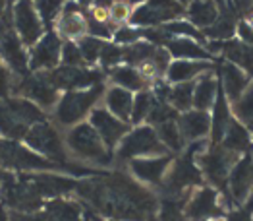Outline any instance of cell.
Segmentation results:
<instances>
[{"mask_svg": "<svg viewBox=\"0 0 253 221\" xmlns=\"http://www.w3.org/2000/svg\"><path fill=\"white\" fill-rule=\"evenodd\" d=\"M78 192L95 210L118 221H147L157 210V198L124 173L78 182Z\"/></svg>", "mask_w": 253, "mask_h": 221, "instance_id": "1", "label": "cell"}, {"mask_svg": "<svg viewBox=\"0 0 253 221\" xmlns=\"http://www.w3.org/2000/svg\"><path fill=\"white\" fill-rule=\"evenodd\" d=\"M25 142L29 148H33L37 154L44 155L48 161H54L58 165H62L66 171L76 173V175H89L93 173L91 169L85 167H78L74 163H68L66 159V150H64V142L60 138V134L56 132L54 126H50L48 122H37L29 128V132L25 134Z\"/></svg>", "mask_w": 253, "mask_h": 221, "instance_id": "2", "label": "cell"}, {"mask_svg": "<svg viewBox=\"0 0 253 221\" xmlns=\"http://www.w3.org/2000/svg\"><path fill=\"white\" fill-rule=\"evenodd\" d=\"M41 120V109L27 99L0 101V134H4L6 138H25L29 128Z\"/></svg>", "mask_w": 253, "mask_h": 221, "instance_id": "3", "label": "cell"}, {"mask_svg": "<svg viewBox=\"0 0 253 221\" xmlns=\"http://www.w3.org/2000/svg\"><path fill=\"white\" fill-rule=\"evenodd\" d=\"M66 146L70 152L78 155L80 159L97 163V165H110L112 163V154L108 152L105 142L91 124H76L68 136H66Z\"/></svg>", "mask_w": 253, "mask_h": 221, "instance_id": "4", "label": "cell"}, {"mask_svg": "<svg viewBox=\"0 0 253 221\" xmlns=\"http://www.w3.org/2000/svg\"><path fill=\"white\" fill-rule=\"evenodd\" d=\"M203 148H205L203 140L193 142L190 150H186V154L174 161L172 171L165 180V190L169 196H186L188 188L195 186V184H201V173L195 165V155L201 154Z\"/></svg>", "mask_w": 253, "mask_h": 221, "instance_id": "5", "label": "cell"}, {"mask_svg": "<svg viewBox=\"0 0 253 221\" xmlns=\"http://www.w3.org/2000/svg\"><path fill=\"white\" fill-rule=\"evenodd\" d=\"M103 84L93 86L89 89H78V91H66L62 99L58 101V107L54 110L56 122L62 126H74L78 124L89 110L93 109V105L99 101V97L103 95Z\"/></svg>", "mask_w": 253, "mask_h": 221, "instance_id": "6", "label": "cell"}, {"mask_svg": "<svg viewBox=\"0 0 253 221\" xmlns=\"http://www.w3.org/2000/svg\"><path fill=\"white\" fill-rule=\"evenodd\" d=\"M0 165L18 169V171H56L64 169L62 165L48 161L46 157L29 152L27 148H21L16 142L0 140ZM66 171V169H64Z\"/></svg>", "mask_w": 253, "mask_h": 221, "instance_id": "7", "label": "cell"}, {"mask_svg": "<svg viewBox=\"0 0 253 221\" xmlns=\"http://www.w3.org/2000/svg\"><path fill=\"white\" fill-rule=\"evenodd\" d=\"M184 14V6L176 0H145L141 6L133 10L129 22L135 27H155L165 25L167 22H174Z\"/></svg>", "mask_w": 253, "mask_h": 221, "instance_id": "8", "label": "cell"}, {"mask_svg": "<svg viewBox=\"0 0 253 221\" xmlns=\"http://www.w3.org/2000/svg\"><path fill=\"white\" fill-rule=\"evenodd\" d=\"M0 198L4 204H8L10 208H14L16 212L21 214H31L41 206L39 194L33 190V186L29 184V180L25 177L14 178L4 177L0 182Z\"/></svg>", "mask_w": 253, "mask_h": 221, "instance_id": "9", "label": "cell"}, {"mask_svg": "<svg viewBox=\"0 0 253 221\" xmlns=\"http://www.w3.org/2000/svg\"><path fill=\"white\" fill-rule=\"evenodd\" d=\"M167 148L163 146V142L159 140L157 132L151 126H141L135 128L133 132L126 134V138L120 144L118 150V159L126 161V159H137L141 155H165Z\"/></svg>", "mask_w": 253, "mask_h": 221, "instance_id": "10", "label": "cell"}, {"mask_svg": "<svg viewBox=\"0 0 253 221\" xmlns=\"http://www.w3.org/2000/svg\"><path fill=\"white\" fill-rule=\"evenodd\" d=\"M236 161H238V154L228 152L220 144L212 146L207 154L199 155V163H201L205 177L209 178L214 186H218L222 190H226L228 177H230V171L236 165Z\"/></svg>", "mask_w": 253, "mask_h": 221, "instance_id": "11", "label": "cell"}, {"mask_svg": "<svg viewBox=\"0 0 253 221\" xmlns=\"http://www.w3.org/2000/svg\"><path fill=\"white\" fill-rule=\"evenodd\" d=\"M14 27L21 39V43L33 47L41 39L44 31V23L31 0H18L14 6Z\"/></svg>", "mask_w": 253, "mask_h": 221, "instance_id": "12", "label": "cell"}, {"mask_svg": "<svg viewBox=\"0 0 253 221\" xmlns=\"http://www.w3.org/2000/svg\"><path fill=\"white\" fill-rule=\"evenodd\" d=\"M46 78L56 89L66 91H78V89H89L99 86L103 80V74L99 70H87V68L76 66H60L46 72Z\"/></svg>", "mask_w": 253, "mask_h": 221, "instance_id": "13", "label": "cell"}, {"mask_svg": "<svg viewBox=\"0 0 253 221\" xmlns=\"http://www.w3.org/2000/svg\"><path fill=\"white\" fill-rule=\"evenodd\" d=\"M89 33V18L82 4L66 0L60 16L56 18V35L66 41H80Z\"/></svg>", "mask_w": 253, "mask_h": 221, "instance_id": "14", "label": "cell"}, {"mask_svg": "<svg viewBox=\"0 0 253 221\" xmlns=\"http://www.w3.org/2000/svg\"><path fill=\"white\" fill-rule=\"evenodd\" d=\"M62 60V41L56 31H46L37 43L31 47L29 66L35 72H50Z\"/></svg>", "mask_w": 253, "mask_h": 221, "instance_id": "15", "label": "cell"}, {"mask_svg": "<svg viewBox=\"0 0 253 221\" xmlns=\"http://www.w3.org/2000/svg\"><path fill=\"white\" fill-rule=\"evenodd\" d=\"M0 56L16 74L27 72L29 56L25 55V49H23V43L18 37V33L10 25L0 27Z\"/></svg>", "mask_w": 253, "mask_h": 221, "instance_id": "16", "label": "cell"}, {"mask_svg": "<svg viewBox=\"0 0 253 221\" xmlns=\"http://www.w3.org/2000/svg\"><path fill=\"white\" fill-rule=\"evenodd\" d=\"M91 126L101 136L106 148H114L118 142H122L126 138L127 130H129L127 122L116 118L106 109H95L91 112Z\"/></svg>", "mask_w": 253, "mask_h": 221, "instance_id": "17", "label": "cell"}, {"mask_svg": "<svg viewBox=\"0 0 253 221\" xmlns=\"http://www.w3.org/2000/svg\"><path fill=\"white\" fill-rule=\"evenodd\" d=\"M228 188H230V194L232 198L242 204L244 200L250 196L253 188V154H246L242 159L236 161V165L230 171V177H228Z\"/></svg>", "mask_w": 253, "mask_h": 221, "instance_id": "18", "label": "cell"}, {"mask_svg": "<svg viewBox=\"0 0 253 221\" xmlns=\"http://www.w3.org/2000/svg\"><path fill=\"white\" fill-rule=\"evenodd\" d=\"M20 91L44 109L52 107L58 99V89L50 84V80L46 78V72H35V76L25 78L20 84Z\"/></svg>", "mask_w": 253, "mask_h": 221, "instance_id": "19", "label": "cell"}, {"mask_svg": "<svg viewBox=\"0 0 253 221\" xmlns=\"http://www.w3.org/2000/svg\"><path fill=\"white\" fill-rule=\"evenodd\" d=\"M186 220L191 221H201L207 218H214L220 216V208L216 204V190L212 188H201L191 200L186 204Z\"/></svg>", "mask_w": 253, "mask_h": 221, "instance_id": "20", "label": "cell"}, {"mask_svg": "<svg viewBox=\"0 0 253 221\" xmlns=\"http://www.w3.org/2000/svg\"><path fill=\"white\" fill-rule=\"evenodd\" d=\"M23 177L29 180V184L39 194V198H44V196L54 198V196H60V194H66V192L78 188L76 180L58 177V175H23Z\"/></svg>", "mask_w": 253, "mask_h": 221, "instance_id": "21", "label": "cell"}, {"mask_svg": "<svg viewBox=\"0 0 253 221\" xmlns=\"http://www.w3.org/2000/svg\"><path fill=\"white\" fill-rule=\"evenodd\" d=\"M218 70H220V84H222L220 88L224 91L226 99L236 103L250 86V76L242 68H238L236 64L228 62V60L222 62Z\"/></svg>", "mask_w": 253, "mask_h": 221, "instance_id": "22", "label": "cell"}, {"mask_svg": "<svg viewBox=\"0 0 253 221\" xmlns=\"http://www.w3.org/2000/svg\"><path fill=\"white\" fill-rule=\"evenodd\" d=\"M178 128L184 142H199L211 130V118L205 110H188L178 116Z\"/></svg>", "mask_w": 253, "mask_h": 221, "instance_id": "23", "label": "cell"}, {"mask_svg": "<svg viewBox=\"0 0 253 221\" xmlns=\"http://www.w3.org/2000/svg\"><path fill=\"white\" fill-rule=\"evenodd\" d=\"M163 47L178 60H211V53L190 37H169Z\"/></svg>", "mask_w": 253, "mask_h": 221, "instance_id": "24", "label": "cell"}, {"mask_svg": "<svg viewBox=\"0 0 253 221\" xmlns=\"http://www.w3.org/2000/svg\"><path fill=\"white\" fill-rule=\"evenodd\" d=\"M170 165V157L169 155H161V157H149V159H131L129 167H131V173L137 178L151 182V184H159L167 169Z\"/></svg>", "mask_w": 253, "mask_h": 221, "instance_id": "25", "label": "cell"}, {"mask_svg": "<svg viewBox=\"0 0 253 221\" xmlns=\"http://www.w3.org/2000/svg\"><path fill=\"white\" fill-rule=\"evenodd\" d=\"M209 70H212V66L207 60H174L167 70V78L170 84H186Z\"/></svg>", "mask_w": 253, "mask_h": 221, "instance_id": "26", "label": "cell"}, {"mask_svg": "<svg viewBox=\"0 0 253 221\" xmlns=\"http://www.w3.org/2000/svg\"><path fill=\"white\" fill-rule=\"evenodd\" d=\"M188 18L191 25L207 29L220 18V8L214 0H193L188 8Z\"/></svg>", "mask_w": 253, "mask_h": 221, "instance_id": "27", "label": "cell"}, {"mask_svg": "<svg viewBox=\"0 0 253 221\" xmlns=\"http://www.w3.org/2000/svg\"><path fill=\"white\" fill-rule=\"evenodd\" d=\"M232 118H230V110H228V101L222 88H218L216 99H214V114L211 120V132H212V144L218 146L224 138V134L228 130Z\"/></svg>", "mask_w": 253, "mask_h": 221, "instance_id": "28", "label": "cell"}, {"mask_svg": "<svg viewBox=\"0 0 253 221\" xmlns=\"http://www.w3.org/2000/svg\"><path fill=\"white\" fill-rule=\"evenodd\" d=\"M105 101H106V107L108 110L120 118L127 122V118H131V109H133V95L131 91H127L124 88H110L106 89V95H105Z\"/></svg>", "mask_w": 253, "mask_h": 221, "instance_id": "29", "label": "cell"}, {"mask_svg": "<svg viewBox=\"0 0 253 221\" xmlns=\"http://www.w3.org/2000/svg\"><path fill=\"white\" fill-rule=\"evenodd\" d=\"M218 93V82L214 80L211 72H205V76L195 84L193 88V107L195 110H205L211 107Z\"/></svg>", "mask_w": 253, "mask_h": 221, "instance_id": "30", "label": "cell"}, {"mask_svg": "<svg viewBox=\"0 0 253 221\" xmlns=\"http://www.w3.org/2000/svg\"><path fill=\"white\" fill-rule=\"evenodd\" d=\"M220 146L226 148V150L232 152V154H244V152L250 154L252 138H250L248 128H246L242 122L232 120L230 126H228V130H226V134H224V138H222V142H220Z\"/></svg>", "mask_w": 253, "mask_h": 221, "instance_id": "31", "label": "cell"}, {"mask_svg": "<svg viewBox=\"0 0 253 221\" xmlns=\"http://www.w3.org/2000/svg\"><path fill=\"white\" fill-rule=\"evenodd\" d=\"M224 56L228 62L242 68L248 76L253 74V49L252 45H246L242 41H230L224 45Z\"/></svg>", "mask_w": 253, "mask_h": 221, "instance_id": "32", "label": "cell"}, {"mask_svg": "<svg viewBox=\"0 0 253 221\" xmlns=\"http://www.w3.org/2000/svg\"><path fill=\"white\" fill-rule=\"evenodd\" d=\"M110 80L114 82V84H118V88H124L127 91H139V89L145 88V78L137 72V68L129 66H114L110 70Z\"/></svg>", "mask_w": 253, "mask_h": 221, "instance_id": "33", "label": "cell"}, {"mask_svg": "<svg viewBox=\"0 0 253 221\" xmlns=\"http://www.w3.org/2000/svg\"><path fill=\"white\" fill-rule=\"evenodd\" d=\"M46 212L54 221H82V206L70 200H52L46 206Z\"/></svg>", "mask_w": 253, "mask_h": 221, "instance_id": "34", "label": "cell"}, {"mask_svg": "<svg viewBox=\"0 0 253 221\" xmlns=\"http://www.w3.org/2000/svg\"><path fill=\"white\" fill-rule=\"evenodd\" d=\"M193 82H186V84H176L174 88H170L167 101L170 103V107L176 110H184L188 112L190 107L193 105Z\"/></svg>", "mask_w": 253, "mask_h": 221, "instance_id": "35", "label": "cell"}, {"mask_svg": "<svg viewBox=\"0 0 253 221\" xmlns=\"http://www.w3.org/2000/svg\"><path fill=\"white\" fill-rule=\"evenodd\" d=\"M176 120H178V118H176ZM176 120L163 122V124H159L157 130H155L157 136H159V140L163 142V146H165L167 150H174V152H178V150L184 148V138H182V132H180Z\"/></svg>", "mask_w": 253, "mask_h": 221, "instance_id": "36", "label": "cell"}, {"mask_svg": "<svg viewBox=\"0 0 253 221\" xmlns=\"http://www.w3.org/2000/svg\"><path fill=\"white\" fill-rule=\"evenodd\" d=\"M234 112L242 124L253 130V84H250L244 95L234 103Z\"/></svg>", "mask_w": 253, "mask_h": 221, "instance_id": "37", "label": "cell"}, {"mask_svg": "<svg viewBox=\"0 0 253 221\" xmlns=\"http://www.w3.org/2000/svg\"><path fill=\"white\" fill-rule=\"evenodd\" d=\"M186 196H167L161 204V221H188L184 214Z\"/></svg>", "mask_w": 253, "mask_h": 221, "instance_id": "38", "label": "cell"}, {"mask_svg": "<svg viewBox=\"0 0 253 221\" xmlns=\"http://www.w3.org/2000/svg\"><path fill=\"white\" fill-rule=\"evenodd\" d=\"M80 51H82V56H84L85 64H93L101 58V53H103V47L105 41L103 39H97V37H91V35H85L80 41H76Z\"/></svg>", "mask_w": 253, "mask_h": 221, "instance_id": "39", "label": "cell"}, {"mask_svg": "<svg viewBox=\"0 0 253 221\" xmlns=\"http://www.w3.org/2000/svg\"><path fill=\"white\" fill-rule=\"evenodd\" d=\"M64 2L66 0H35V8L44 25H50V22H54V18L60 16Z\"/></svg>", "mask_w": 253, "mask_h": 221, "instance_id": "40", "label": "cell"}, {"mask_svg": "<svg viewBox=\"0 0 253 221\" xmlns=\"http://www.w3.org/2000/svg\"><path fill=\"white\" fill-rule=\"evenodd\" d=\"M153 107V93L149 91H139L137 97L133 99V109H131V120L141 122L149 116V110Z\"/></svg>", "mask_w": 253, "mask_h": 221, "instance_id": "41", "label": "cell"}, {"mask_svg": "<svg viewBox=\"0 0 253 221\" xmlns=\"http://www.w3.org/2000/svg\"><path fill=\"white\" fill-rule=\"evenodd\" d=\"M131 14H133L131 2L114 0L110 6V23L112 25H126V22L131 20Z\"/></svg>", "mask_w": 253, "mask_h": 221, "instance_id": "42", "label": "cell"}, {"mask_svg": "<svg viewBox=\"0 0 253 221\" xmlns=\"http://www.w3.org/2000/svg\"><path fill=\"white\" fill-rule=\"evenodd\" d=\"M62 60L64 66H76L82 68L85 64L84 56H82V51L76 41H66L62 45Z\"/></svg>", "mask_w": 253, "mask_h": 221, "instance_id": "43", "label": "cell"}, {"mask_svg": "<svg viewBox=\"0 0 253 221\" xmlns=\"http://www.w3.org/2000/svg\"><path fill=\"white\" fill-rule=\"evenodd\" d=\"M101 64L105 68H114L118 66L120 62H124V49H120L118 45L105 43L103 53H101Z\"/></svg>", "mask_w": 253, "mask_h": 221, "instance_id": "44", "label": "cell"}, {"mask_svg": "<svg viewBox=\"0 0 253 221\" xmlns=\"http://www.w3.org/2000/svg\"><path fill=\"white\" fill-rule=\"evenodd\" d=\"M114 41L116 43H120V45H133V43H137L139 41V37H141V31L137 29V27H131V25H120L114 33Z\"/></svg>", "mask_w": 253, "mask_h": 221, "instance_id": "45", "label": "cell"}, {"mask_svg": "<svg viewBox=\"0 0 253 221\" xmlns=\"http://www.w3.org/2000/svg\"><path fill=\"white\" fill-rule=\"evenodd\" d=\"M10 221H54V220L50 218L48 212H41V214H35V212H31V214L14 212V214L10 216Z\"/></svg>", "mask_w": 253, "mask_h": 221, "instance_id": "46", "label": "cell"}, {"mask_svg": "<svg viewBox=\"0 0 253 221\" xmlns=\"http://www.w3.org/2000/svg\"><path fill=\"white\" fill-rule=\"evenodd\" d=\"M252 212H253V198L248 202V206H244L242 210H236L234 214H230L228 221H253Z\"/></svg>", "mask_w": 253, "mask_h": 221, "instance_id": "47", "label": "cell"}, {"mask_svg": "<svg viewBox=\"0 0 253 221\" xmlns=\"http://www.w3.org/2000/svg\"><path fill=\"white\" fill-rule=\"evenodd\" d=\"M84 221H101V220H99V218H97V216H95L91 210H85V212H84Z\"/></svg>", "mask_w": 253, "mask_h": 221, "instance_id": "48", "label": "cell"}, {"mask_svg": "<svg viewBox=\"0 0 253 221\" xmlns=\"http://www.w3.org/2000/svg\"><path fill=\"white\" fill-rule=\"evenodd\" d=\"M74 2H78V4H82V6H87V4H93L95 0H74Z\"/></svg>", "mask_w": 253, "mask_h": 221, "instance_id": "49", "label": "cell"}, {"mask_svg": "<svg viewBox=\"0 0 253 221\" xmlns=\"http://www.w3.org/2000/svg\"><path fill=\"white\" fill-rule=\"evenodd\" d=\"M4 6H6V0H0V16H2V12H4Z\"/></svg>", "mask_w": 253, "mask_h": 221, "instance_id": "50", "label": "cell"}, {"mask_svg": "<svg viewBox=\"0 0 253 221\" xmlns=\"http://www.w3.org/2000/svg\"><path fill=\"white\" fill-rule=\"evenodd\" d=\"M176 2H180V4L184 6V4H188V2H193V0H176Z\"/></svg>", "mask_w": 253, "mask_h": 221, "instance_id": "51", "label": "cell"}, {"mask_svg": "<svg viewBox=\"0 0 253 221\" xmlns=\"http://www.w3.org/2000/svg\"><path fill=\"white\" fill-rule=\"evenodd\" d=\"M248 23H250V25L253 27V14H252V18H250V22H248Z\"/></svg>", "mask_w": 253, "mask_h": 221, "instance_id": "52", "label": "cell"}, {"mask_svg": "<svg viewBox=\"0 0 253 221\" xmlns=\"http://www.w3.org/2000/svg\"><path fill=\"white\" fill-rule=\"evenodd\" d=\"M147 221H159V220H157V218H153V216H151V218H149Z\"/></svg>", "mask_w": 253, "mask_h": 221, "instance_id": "53", "label": "cell"}, {"mask_svg": "<svg viewBox=\"0 0 253 221\" xmlns=\"http://www.w3.org/2000/svg\"><path fill=\"white\" fill-rule=\"evenodd\" d=\"M110 221H118V220H110Z\"/></svg>", "mask_w": 253, "mask_h": 221, "instance_id": "54", "label": "cell"}]
</instances>
